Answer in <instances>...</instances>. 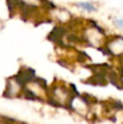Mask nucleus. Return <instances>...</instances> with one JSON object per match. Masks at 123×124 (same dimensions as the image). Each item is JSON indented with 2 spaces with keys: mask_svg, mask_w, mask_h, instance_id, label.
I'll return each instance as SVG.
<instances>
[{
  "mask_svg": "<svg viewBox=\"0 0 123 124\" xmlns=\"http://www.w3.org/2000/svg\"><path fill=\"white\" fill-rule=\"evenodd\" d=\"M112 24L115 27H117L119 31L123 32V17H113Z\"/></svg>",
  "mask_w": 123,
  "mask_h": 124,
  "instance_id": "nucleus-4",
  "label": "nucleus"
},
{
  "mask_svg": "<svg viewBox=\"0 0 123 124\" xmlns=\"http://www.w3.org/2000/svg\"><path fill=\"white\" fill-rule=\"evenodd\" d=\"M108 54L115 57L123 56V36H115L105 44Z\"/></svg>",
  "mask_w": 123,
  "mask_h": 124,
  "instance_id": "nucleus-2",
  "label": "nucleus"
},
{
  "mask_svg": "<svg viewBox=\"0 0 123 124\" xmlns=\"http://www.w3.org/2000/svg\"><path fill=\"white\" fill-rule=\"evenodd\" d=\"M72 97V92L67 88L63 84H58L52 89L48 90L47 99H51L52 105L57 106H68L70 98Z\"/></svg>",
  "mask_w": 123,
  "mask_h": 124,
  "instance_id": "nucleus-1",
  "label": "nucleus"
},
{
  "mask_svg": "<svg viewBox=\"0 0 123 124\" xmlns=\"http://www.w3.org/2000/svg\"><path fill=\"white\" fill-rule=\"evenodd\" d=\"M75 7H77L78 9L81 10L85 11L87 13H94L98 10V8L91 1H80V2H76Z\"/></svg>",
  "mask_w": 123,
  "mask_h": 124,
  "instance_id": "nucleus-3",
  "label": "nucleus"
}]
</instances>
